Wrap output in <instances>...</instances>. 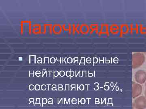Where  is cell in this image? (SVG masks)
<instances>
[{
	"mask_svg": "<svg viewBox=\"0 0 146 109\" xmlns=\"http://www.w3.org/2000/svg\"><path fill=\"white\" fill-rule=\"evenodd\" d=\"M29 101L31 102H33L34 101V99L33 98H30L29 99Z\"/></svg>",
	"mask_w": 146,
	"mask_h": 109,
	"instance_id": "2e32d148",
	"label": "cell"
},
{
	"mask_svg": "<svg viewBox=\"0 0 146 109\" xmlns=\"http://www.w3.org/2000/svg\"><path fill=\"white\" fill-rule=\"evenodd\" d=\"M36 99H34V101H33V102H34V104H36Z\"/></svg>",
	"mask_w": 146,
	"mask_h": 109,
	"instance_id": "7402d4cb",
	"label": "cell"
},
{
	"mask_svg": "<svg viewBox=\"0 0 146 109\" xmlns=\"http://www.w3.org/2000/svg\"><path fill=\"white\" fill-rule=\"evenodd\" d=\"M41 88H42V90L44 91L46 88V86L45 85H42V87H41Z\"/></svg>",
	"mask_w": 146,
	"mask_h": 109,
	"instance_id": "9c48e42d",
	"label": "cell"
},
{
	"mask_svg": "<svg viewBox=\"0 0 146 109\" xmlns=\"http://www.w3.org/2000/svg\"><path fill=\"white\" fill-rule=\"evenodd\" d=\"M145 58V55L141 53H135L132 56V68L136 69L140 67L143 64Z\"/></svg>",
	"mask_w": 146,
	"mask_h": 109,
	"instance_id": "6da1fadb",
	"label": "cell"
},
{
	"mask_svg": "<svg viewBox=\"0 0 146 109\" xmlns=\"http://www.w3.org/2000/svg\"><path fill=\"white\" fill-rule=\"evenodd\" d=\"M145 97L146 98V87L145 91Z\"/></svg>",
	"mask_w": 146,
	"mask_h": 109,
	"instance_id": "e575fe53",
	"label": "cell"
},
{
	"mask_svg": "<svg viewBox=\"0 0 146 109\" xmlns=\"http://www.w3.org/2000/svg\"><path fill=\"white\" fill-rule=\"evenodd\" d=\"M81 102L82 104H84V102H85V100H84V99H82Z\"/></svg>",
	"mask_w": 146,
	"mask_h": 109,
	"instance_id": "d6986e66",
	"label": "cell"
},
{
	"mask_svg": "<svg viewBox=\"0 0 146 109\" xmlns=\"http://www.w3.org/2000/svg\"><path fill=\"white\" fill-rule=\"evenodd\" d=\"M41 62H42V61H37V63H38V64H40V63H41Z\"/></svg>",
	"mask_w": 146,
	"mask_h": 109,
	"instance_id": "1f68e13d",
	"label": "cell"
},
{
	"mask_svg": "<svg viewBox=\"0 0 146 109\" xmlns=\"http://www.w3.org/2000/svg\"><path fill=\"white\" fill-rule=\"evenodd\" d=\"M55 61L56 60L54 58L52 57V58H51L50 62L51 63H52V64H54V63L55 62Z\"/></svg>",
	"mask_w": 146,
	"mask_h": 109,
	"instance_id": "30bf717a",
	"label": "cell"
},
{
	"mask_svg": "<svg viewBox=\"0 0 146 109\" xmlns=\"http://www.w3.org/2000/svg\"><path fill=\"white\" fill-rule=\"evenodd\" d=\"M36 74H40L41 73H40V72L39 71H37L36 72Z\"/></svg>",
	"mask_w": 146,
	"mask_h": 109,
	"instance_id": "83f0119b",
	"label": "cell"
},
{
	"mask_svg": "<svg viewBox=\"0 0 146 109\" xmlns=\"http://www.w3.org/2000/svg\"><path fill=\"white\" fill-rule=\"evenodd\" d=\"M133 107L136 109H145L146 108V98L145 97H138L134 100Z\"/></svg>",
	"mask_w": 146,
	"mask_h": 109,
	"instance_id": "7a4b0ae2",
	"label": "cell"
},
{
	"mask_svg": "<svg viewBox=\"0 0 146 109\" xmlns=\"http://www.w3.org/2000/svg\"><path fill=\"white\" fill-rule=\"evenodd\" d=\"M56 87V85H53L52 86V88Z\"/></svg>",
	"mask_w": 146,
	"mask_h": 109,
	"instance_id": "4dcf8cb0",
	"label": "cell"
},
{
	"mask_svg": "<svg viewBox=\"0 0 146 109\" xmlns=\"http://www.w3.org/2000/svg\"><path fill=\"white\" fill-rule=\"evenodd\" d=\"M143 92V87L141 84L133 83L132 84V97L136 99L141 95Z\"/></svg>",
	"mask_w": 146,
	"mask_h": 109,
	"instance_id": "277c9868",
	"label": "cell"
},
{
	"mask_svg": "<svg viewBox=\"0 0 146 109\" xmlns=\"http://www.w3.org/2000/svg\"><path fill=\"white\" fill-rule=\"evenodd\" d=\"M60 59H61V58L60 57H57V60L58 61H60Z\"/></svg>",
	"mask_w": 146,
	"mask_h": 109,
	"instance_id": "44dd1931",
	"label": "cell"
},
{
	"mask_svg": "<svg viewBox=\"0 0 146 109\" xmlns=\"http://www.w3.org/2000/svg\"><path fill=\"white\" fill-rule=\"evenodd\" d=\"M52 101V99H51V98H50V99H48V101Z\"/></svg>",
	"mask_w": 146,
	"mask_h": 109,
	"instance_id": "d6a6232c",
	"label": "cell"
},
{
	"mask_svg": "<svg viewBox=\"0 0 146 109\" xmlns=\"http://www.w3.org/2000/svg\"><path fill=\"white\" fill-rule=\"evenodd\" d=\"M36 76L37 77H39V76H40V74H36Z\"/></svg>",
	"mask_w": 146,
	"mask_h": 109,
	"instance_id": "603a6c76",
	"label": "cell"
},
{
	"mask_svg": "<svg viewBox=\"0 0 146 109\" xmlns=\"http://www.w3.org/2000/svg\"><path fill=\"white\" fill-rule=\"evenodd\" d=\"M43 99H40V106H43Z\"/></svg>",
	"mask_w": 146,
	"mask_h": 109,
	"instance_id": "5bb4252c",
	"label": "cell"
},
{
	"mask_svg": "<svg viewBox=\"0 0 146 109\" xmlns=\"http://www.w3.org/2000/svg\"><path fill=\"white\" fill-rule=\"evenodd\" d=\"M48 58H45V63H46V62H47V63H48L49 62H48Z\"/></svg>",
	"mask_w": 146,
	"mask_h": 109,
	"instance_id": "9a60e30c",
	"label": "cell"
},
{
	"mask_svg": "<svg viewBox=\"0 0 146 109\" xmlns=\"http://www.w3.org/2000/svg\"><path fill=\"white\" fill-rule=\"evenodd\" d=\"M58 74H59V73L57 71H55L54 72V77H57L58 76Z\"/></svg>",
	"mask_w": 146,
	"mask_h": 109,
	"instance_id": "52a82bcc",
	"label": "cell"
},
{
	"mask_svg": "<svg viewBox=\"0 0 146 109\" xmlns=\"http://www.w3.org/2000/svg\"><path fill=\"white\" fill-rule=\"evenodd\" d=\"M134 78L137 83L143 84L146 82V72L145 71L139 70L136 72Z\"/></svg>",
	"mask_w": 146,
	"mask_h": 109,
	"instance_id": "3957f363",
	"label": "cell"
},
{
	"mask_svg": "<svg viewBox=\"0 0 146 109\" xmlns=\"http://www.w3.org/2000/svg\"><path fill=\"white\" fill-rule=\"evenodd\" d=\"M47 102V99H43V104H46Z\"/></svg>",
	"mask_w": 146,
	"mask_h": 109,
	"instance_id": "7c38bea8",
	"label": "cell"
},
{
	"mask_svg": "<svg viewBox=\"0 0 146 109\" xmlns=\"http://www.w3.org/2000/svg\"><path fill=\"white\" fill-rule=\"evenodd\" d=\"M29 89L30 90H33L34 89V86H33V85H30L29 86Z\"/></svg>",
	"mask_w": 146,
	"mask_h": 109,
	"instance_id": "ba28073f",
	"label": "cell"
},
{
	"mask_svg": "<svg viewBox=\"0 0 146 109\" xmlns=\"http://www.w3.org/2000/svg\"><path fill=\"white\" fill-rule=\"evenodd\" d=\"M145 86H146V83H145Z\"/></svg>",
	"mask_w": 146,
	"mask_h": 109,
	"instance_id": "f35d334b",
	"label": "cell"
},
{
	"mask_svg": "<svg viewBox=\"0 0 146 109\" xmlns=\"http://www.w3.org/2000/svg\"><path fill=\"white\" fill-rule=\"evenodd\" d=\"M40 104V99L39 98H37L36 99V104H35V105H36V104Z\"/></svg>",
	"mask_w": 146,
	"mask_h": 109,
	"instance_id": "8fae6325",
	"label": "cell"
},
{
	"mask_svg": "<svg viewBox=\"0 0 146 109\" xmlns=\"http://www.w3.org/2000/svg\"><path fill=\"white\" fill-rule=\"evenodd\" d=\"M38 61H42V58H38Z\"/></svg>",
	"mask_w": 146,
	"mask_h": 109,
	"instance_id": "836d02e7",
	"label": "cell"
},
{
	"mask_svg": "<svg viewBox=\"0 0 146 109\" xmlns=\"http://www.w3.org/2000/svg\"><path fill=\"white\" fill-rule=\"evenodd\" d=\"M30 74H33V71H30Z\"/></svg>",
	"mask_w": 146,
	"mask_h": 109,
	"instance_id": "cb8c5ba5",
	"label": "cell"
},
{
	"mask_svg": "<svg viewBox=\"0 0 146 109\" xmlns=\"http://www.w3.org/2000/svg\"><path fill=\"white\" fill-rule=\"evenodd\" d=\"M59 75H60V76H64V75H65V72H63V71H60V73H59Z\"/></svg>",
	"mask_w": 146,
	"mask_h": 109,
	"instance_id": "8992f818",
	"label": "cell"
},
{
	"mask_svg": "<svg viewBox=\"0 0 146 109\" xmlns=\"http://www.w3.org/2000/svg\"><path fill=\"white\" fill-rule=\"evenodd\" d=\"M35 89L36 91L39 90L40 89V86L39 85H36L35 87Z\"/></svg>",
	"mask_w": 146,
	"mask_h": 109,
	"instance_id": "5b68a950",
	"label": "cell"
},
{
	"mask_svg": "<svg viewBox=\"0 0 146 109\" xmlns=\"http://www.w3.org/2000/svg\"><path fill=\"white\" fill-rule=\"evenodd\" d=\"M71 60L72 61V59H71V58H69V59H68V62H69V63H71Z\"/></svg>",
	"mask_w": 146,
	"mask_h": 109,
	"instance_id": "e0dca14e",
	"label": "cell"
},
{
	"mask_svg": "<svg viewBox=\"0 0 146 109\" xmlns=\"http://www.w3.org/2000/svg\"><path fill=\"white\" fill-rule=\"evenodd\" d=\"M66 75H67V76H69L70 75V72L68 71L67 72H66Z\"/></svg>",
	"mask_w": 146,
	"mask_h": 109,
	"instance_id": "ac0fdd59",
	"label": "cell"
},
{
	"mask_svg": "<svg viewBox=\"0 0 146 109\" xmlns=\"http://www.w3.org/2000/svg\"><path fill=\"white\" fill-rule=\"evenodd\" d=\"M48 104H52V101H48Z\"/></svg>",
	"mask_w": 146,
	"mask_h": 109,
	"instance_id": "4316f807",
	"label": "cell"
},
{
	"mask_svg": "<svg viewBox=\"0 0 146 109\" xmlns=\"http://www.w3.org/2000/svg\"><path fill=\"white\" fill-rule=\"evenodd\" d=\"M52 89L53 91L56 90V87L52 88Z\"/></svg>",
	"mask_w": 146,
	"mask_h": 109,
	"instance_id": "484cf974",
	"label": "cell"
},
{
	"mask_svg": "<svg viewBox=\"0 0 146 109\" xmlns=\"http://www.w3.org/2000/svg\"><path fill=\"white\" fill-rule=\"evenodd\" d=\"M50 71H48L46 72L47 77H50Z\"/></svg>",
	"mask_w": 146,
	"mask_h": 109,
	"instance_id": "4fadbf2b",
	"label": "cell"
},
{
	"mask_svg": "<svg viewBox=\"0 0 146 109\" xmlns=\"http://www.w3.org/2000/svg\"><path fill=\"white\" fill-rule=\"evenodd\" d=\"M73 104H76V102H73Z\"/></svg>",
	"mask_w": 146,
	"mask_h": 109,
	"instance_id": "74e56055",
	"label": "cell"
},
{
	"mask_svg": "<svg viewBox=\"0 0 146 109\" xmlns=\"http://www.w3.org/2000/svg\"><path fill=\"white\" fill-rule=\"evenodd\" d=\"M73 74H73V72H71V76H73Z\"/></svg>",
	"mask_w": 146,
	"mask_h": 109,
	"instance_id": "d590c367",
	"label": "cell"
},
{
	"mask_svg": "<svg viewBox=\"0 0 146 109\" xmlns=\"http://www.w3.org/2000/svg\"><path fill=\"white\" fill-rule=\"evenodd\" d=\"M33 74H30V77H33Z\"/></svg>",
	"mask_w": 146,
	"mask_h": 109,
	"instance_id": "f546056e",
	"label": "cell"
},
{
	"mask_svg": "<svg viewBox=\"0 0 146 109\" xmlns=\"http://www.w3.org/2000/svg\"><path fill=\"white\" fill-rule=\"evenodd\" d=\"M73 101H76V99H73Z\"/></svg>",
	"mask_w": 146,
	"mask_h": 109,
	"instance_id": "8d00e7d4",
	"label": "cell"
},
{
	"mask_svg": "<svg viewBox=\"0 0 146 109\" xmlns=\"http://www.w3.org/2000/svg\"><path fill=\"white\" fill-rule=\"evenodd\" d=\"M65 86H66V87H66V90H68V89H69V87H69V86L67 85H66Z\"/></svg>",
	"mask_w": 146,
	"mask_h": 109,
	"instance_id": "ffe728a7",
	"label": "cell"
},
{
	"mask_svg": "<svg viewBox=\"0 0 146 109\" xmlns=\"http://www.w3.org/2000/svg\"><path fill=\"white\" fill-rule=\"evenodd\" d=\"M58 90H59V91L63 90V89L62 88H59Z\"/></svg>",
	"mask_w": 146,
	"mask_h": 109,
	"instance_id": "f1b7e54d",
	"label": "cell"
},
{
	"mask_svg": "<svg viewBox=\"0 0 146 109\" xmlns=\"http://www.w3.org/2000/svg\"><path fill=\"white\" fill-rule=\"evenodd\" d=\"M62 87H63L62 85H58V87L59 88H62Z\"/></svg>",
	"mask_w": 146,
	"mask_h": 109,
	"instance_id": "d4e9b609",
	"label": "cell"
}]
</instances>
